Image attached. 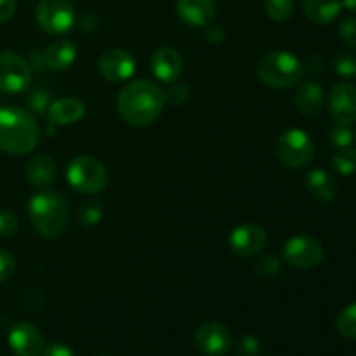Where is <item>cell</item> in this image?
<instances>
[{
    "instance_id": "obj_34",
    "label": "cell",
    "mask_w": 356,
    "mask_h": 356,
    "mask_svg": "<svg viewBox=\"0 0 356 356\" xmlns=\"http://www.w3.org/2000/svg\"><path fill=\"white\" fill-rule=\"evenodd\" d=\"M16 270V257L9 250L0 249V284L9 280Z\"/></svg>"
},
{
    "instance_id": "obj_6",
    "label": "cell",
    "mask_w": 356,
    "mask_h": 356,
    "mask_svg": "<svg viewBox=\"0 0 356 356\" xmlns=\"http://www.w3.org/2000/svg\"><path fill=\"white\" fill-rule=\"evenodd\" d=\"M275 152L280 162L291 169H302L315 159V145L302 129H287L278 136Z\"/></svg>"
},
{
    "instance_id": "obj_40",
    "label": "cell",
    "mask_w": 356,
    "mask_h": 356,
    "mask_svg": "<svg viewBox=\"0 0 356 356\" xmlns=\"http://www.w3.org/2000/svg\"><path fill=\"white\" fill-rule=\"evenodd\" d=\"M80 26L86 31L94 30V28H96V17H94L92 14H83V16L80 17Z\"/></svg>"
},
{
    "instance_id": "obj_19",
    "label": "cell",
    "mask_w": 356,
    "mask_h": 356,
    "mask_svg": "<svg viewBox=\"0 0 356 356\" xmlns=\"http://www.w3.org/2000/svg\"><path fill=\"white\" fill-rule=\"evenodd\" d=\"M24 174L30 184L37 190H49L52 183L56 181V163L51 156L47 155H37L26 163L24 167Z\"/></svg>"
},
{
    "instance_id": "obj_41",
    "label": "cell",
    "mask_w": 356,
    "mask_h": 356,
    "mask_svg": "<svg viewBox=\"0 0 356 356\" xmlns=\"http://www.w3.org/2000/svg\"><path fill=\"white\" fill-rule=\"evenodd\" d=\"M343 7L344 9L351 10V13H356V0H343Z\"/></svg>"
},
{
    "instance_id": "obj_28",
    "label": "cell",
    "mask_w": 356,
    "mask_h": 356,
    "mask_svg": "<svg viewBox=\"0 0 356 356\" xmlns=\"http://www.w3.org/2000/svg\"><path fill=\"white\" fill-rule=\"evenodd\" d=\"M282 270V261L277 256H263L259 261H256L254 264V271L256 275L263 278H271L277 277Z\"/></svg>"
},
{
    "instance_id": "obj_15",
    "label": "cell",
    "mask_w": 356,
    "mask_h": 356,
    "mask_svg": "<svg viewBox=\"0 0 356 356\" xmlns=\"http://www.w3.org/2000/svg\"><path fill=\"white\" fill-rule=\"evenodd\" d=\"M149 66H152L155 79L163 83H172L177 82L181 72H183V58L176 49L160 47L152 54Z\"/></svg>"
},
{
    "instance_id": "obj_10",
    "label": "cell",
    "mask_w": 356,
    "mask_h": 356,
    "mask_svg": "<svg viewBox=\"0 0 356 356\" xmlns=\"http://www.w3.org/2000/svg\"><path fill=\"white\" fill-rule=\"evenodd\" d=\"M97 70H99L101 76L111 83L125 82L131 79L136 72V59L125 49H110L101 54L99 61H97Z\"/></svg>"
},
{
    "instance_id": "obj_3",
    "label": "cell",
    "mask_w": 356,
    "mask_h": 356,
    "mask_svg": "<svg viewBox=\"0 0 356 356\" xmlns=\"http://www.w3.org/2000/svg\"><path fill=\"white\" fill-rule=\"evenodd\" d=\"M28 218L38 235L54 238L68 225V204L56 191L40 190L28 204Z\"/></svg>"
},
{
    "instance_id": "obj_36",
    "label": "cell",
    "mask_w": 356,
    "mask_h": 356,
    "mask_svg": "<svg viewBox=\"0 0 356 356\" xmlns=\"http://www.w3.org/2000/svg\"><path fill=\"white\" fill-rule=\"evenodd\" d=\"M28 65H30L31 72H45L47 68V63H45V52L40 51V49H33L28 56Z\"/></svg>"
},
{
    "instance_id": "obj_14",
    "label": "cell",
    "mask_w": 356,
    "mask_h": 356,
    "mask_svg": "<svg viewBox=\"0 0 356 356\" xmlns=\"http://www.w3.org/2000/svg\"><path fill=\"white\" fill-rule=\"evenodd\" d=\"M9 348L16 356H42L44 351V339L42 334L33 323L19 322L10 329Z\"/></svg>"
},
{
    "instance_id": "obj_18",
    "label": "cell",
    "mask_w": 356,
    "mask_h": 356,
    "mask_svg": "<svg viewBox=\"0 0 356 356\" xmlns=\"http://www.w3.org/2000/svg\"><path fill=\"white\" fill-rule=\"evenodd\" d=\"M306 190L312 195L315 200L323 202H332L334 198L339 195V183H337L336 177L330 172H327L325 169H313L306 174Z\"/></svg>"
},
{
    "instance_id": "obj_30",
    "label": "cell",
    "mask_w": 356,
    "mask_h": 356,
    "mask_svg": "<svg viewBox=\"0 0 356 356\" xmlns=\"http://www.w3.org/2000/svg\"><path fill=\"white\" fill-rule=\"evenodd\" d=\"M79 218L86 226H96L103 219V209L99 204H86L80 209Z\"/></svg>"
},
{
    "instance_id": "obj_5",
    "label": "cell",
    "mask_w": 356,
    "mask_h": 356,
    "mask_svg": "<svg viewBox=\"0 0 356 356\" xmlns=\"http://www.w3.org/2000/svg\"><path fill=\"white\" fill-rule=\"evenodd\" d=\"M66 181L79 193L97 195L106 188L108 170L94 156H75L66 169Z\"/></svg>"
},
{
    "instance_id": "obj_35",
    "label": "cell",
    "mask_w": 356,
    "mask_h": 356,
    "mask_svg": "<svg viewBox=\"0 0 356 356\" xmlns=\"http://www.w3.org/2000/svg\"><path fill=\"white\" fill-rule=\"evenodd\" d=\"M163 94H165V101H169V103L172 104H183L184 101H188V97H190V90H188L186 86L174 82Z\"/></svg>"
},
{
    "instance_id": "obj_31",
    "label": "cell",
    "mask_w": 356,
    "mask_h": 356,
    "mask_svg": "<svg viewBox=\"0 0 356 356\" xmlns=\"http://www.w3.org/2000/svg\"><path fill=\"white\" fill-rule=\"evenodd\" d=\"M17 218L14 212L10 211H0V238H7L13 236L17 232Z\"/></svg>"
},
{
    "instance_id": "obj_21",
    "label": "cell",
    "mask_w": 356,
    "mask_h": 356,
    "mask_svg": "<svg viewBox=\"0 0 356 356\" xmlns=\"http://www.w3.org/2000/svg\"><path fill=\"white\" fill-rule=\"evenodd\" d=\"M45 63L47 68L52 72H65L75 63L76 59V47L72 40H56L45 49Z\"/></svg>"
},
{
    "instance_id": "obj_4",
    "label": "cell",
    "mask_w": 356,
    "mask_h": 356,
    "mask_svg": "<svg viewBox=\"0 0 356 356\" xmlns=\"http://www.w3.org/2000/svg\"><path fill=\"white\" fill-rule=\"evenodd\" d=\"M305 65L287 51H273L264 56L256 66V75L264 86L273 89H289L301 80Z\"/></svg>"
},
{
    "instance_id": "obj_39",
    "label": "cell",
    "mask_w": 356,
    "mask_h": 356,
    "mask_svg": "<svg viewBox=\"0 0 356 356\" xmlns=\"http://www.w3.org/2000/svg\"><path fill=\"white\" fill-rule=\"evenodd\" d=\"M225 37V30L221 26H207V30H205V38L211 44H222Z\"/></svg>"
},
{
    "instance_id": "obj_42",
    "label": "cell",
    "mask_w": 356,
    "mask_h": 356,
    "mask_svg": "<svg viewBox=\"0 0 356 356\" xmlns=\"http://www.w3.org/2000/svg\"><path fill=\"white\" fill-rule=\"evenodd\" d=\"M355 141H356V131H355Z\"/></svg>"
},
{
    "instance_id": "obj_27",
    "label": "cell",
    "mask_w": 356,
    "mask_h": 356,
    "mask_svg": "<svg viewBox=\"0 0 356 356\" xmlns=\"http://www.w3.org/2000/svg\"><path fill=\"white\" fill-rule=\"evenodd\" d=\"M334 72L343 79H355L356 76V56L351 52H341L332 61Z\"/></svg>"
},
{
    "instance_id": "obj_16",
    "label": "cell",
    "mask_w": 356,
    "mask_h": 356,
    "mask_svg": "<svg viewBox=\"0 0 356 356\" xmlns=\"http://www.w3.org/2000/svg\"><path fill=\"white\" fill-rule=\"evenodd\" d=\"M176 13L188 26L204 28L216 17L214 0H177Z\"/></svg>"
},
{
    "instance_id": "obj_26",
    "label": "cell",
    "mask_w": 356,
    "mask_h": 356,
    "mask_svg": "<svg viewBox=\"0 0 356 356\" xmlns=\"http://www.w3.org/2000/svg\"><path fill=\"white\" fill-rule=\"evenodd\" d=\"M26 103H28V108H30L33 113L45 115L47 113L49 106L52 104L51 92L45 89H42V87H37V89H33L30 94H28Z\"/></svg>"
},
{
    "instance_id": "obj_22",
    "label": "cell",
    "mask_w": 356,
    "mask_h": 356,
    "mask_svg": "<svg viewBox=\"0 0 356 356\" xmlns=\"http://www.w3.org/2000/svg\"><path fill=\"white\" fill-rule=\"evenodd\" d=\"M306 16L316 24H329L341 14V0H302Z\"/></svg>"
},
{
    "instance_id": "obj_23",
    "label": "cell",
    "mask_w": 356,
    "mask_h": 356,
    "mask_svg": "<svg viewBox=\"0 0 356 356\" xmlns=\"http://www.w3.org/2000/svg\"><path fill=\"white\" fill-rule=\"evenodd\" d=\"M332 167L341 176H351L356 172V149L351 146L339 148L332 159Z\"/></svg>"
},
{
    "instance_id": "obj_24",
    "label": "cell",
    "mask_w": 356,
    "mask_h": 356,
    "mask_svg": "<svg viewBox=\"0 0 356 356\" xmlns=\"http://www.w3.org/2000/svg\"><path fill=\"white\" fill-rule=\"evenodd\" d=\"M336 327L337 330H339L341 336H344L346 339L356 341V302L346 306V308L339 313Z\"/></svg>"
},
{
    "instance_id": "obj_2",
    "label": "cell",
    "mask_w": 356,
    "mask_h": 356,
    "mask_svg": "<svg viewBox=\"0 0 356 356\" xmlns=\"http://www.w3.org/2000/svg\"><path fill=\"white\" fill-rule=\"evenodd\" d=\"M40 141V129L33 115L16 106L0 108V149L21 156L33 152Z\"/></svg>"
},
{
    "instance_id": "obj_12",
    "label": "cell",
    "mask_w": 356,
    "mask_h": 356,
    "mask_svg": "<svg viewBox=\"0 0 356 356\" xmlns=\"http://www.w3.org/2000/svg\"><path fill=\"white\" fill-rule=\"evenodd\" d=\"M195 344L205 356H222L232 348V332L219 322H207L195 332Z\"/></svg>"
},
{
    "instance_id": "obj_20",
    "label": "cell",
    "mask_w": 356,
    "mask_h": 356,
    "mask_svg": "<svg viewBox=\"0 0 356 356\" xmlns=\"http://www.w3.org/2000/svg\"><path fill=\"white\" fill-rule=\"evenodd\" d=\"M323 99H325V92L322 87L313 80H306L298 87L294 96L296 108L305 117H315L322 111Z\"/></svg>"
},
{
    "instance_id": "obj_29",
    "label": "cell",
    "mask_w": 356,
    "mask_h": 356,
    "mask_svg": "<svg viewBox=\"0 0 356 356\" xmlns=\"http://www.w3.org/2000/svg\"><path fill=\"white\" fill-rule=\"evenodd\" d=\"M329 139L334 146L337 148H346L351 146V143L355 141V131L346 124H337L336 127H332V131L329 132Z\"/></svg>"
},
{
    "instance_id": "obj_9",
    "label": "cell",
    "mask_w": 356,
    "mask_h": 356,
    "mask_svg": "<svg viewBox=\"0 0 356 356\" xmlns=\"http://www.w3.org/2000/svg\"><path fill=\"white\" fill-rule=\"evenodd\" d=\"M31 82V68L24 58L13 51L0 52V92L19 94Z\"/></svg>"
},
{
    "instance_id": "obj_33",
    "label": "cell",
    "mask_w": 356,
    "mask_h": 356,
    "mask_svg": "<svg viewBox=\"0 0 356 356\" xmlns=\"http://www.w3.org/2000/svg\"><path fill=\"white\" fill-rule=\"evenodd\" d=\"M236 356H257L261 351L259 341L254 336H243L235 346Z\"/></svg>"
},
{
    "instance_id": "obj_25",
    "label": "cell",
    "mask_w": 356,
    "mask_h": 356,
    "mask_svg": "<svg viewBox=\"0 0 356 356\" xmlns=\"http://www.w3.org/2000/svg\"><path fill=\"white\" fill-rule=\"evenodd\" d=\"M264 9L266 14L273 21H287L294 10V0H264Z\"/></svg>"
},
{
    "instance_id": "obj_37",
    "label": "cell",
    "mask_w": 356,
    "mask_h": 356,
    "mask_svg": "<svg viewBox=\"0 0 356 356\" xmlns=\"http://www.w3.org/2000/svg\"><path fill=\"white\" fill-rule=\"evenodd\" d=\"M42 356H75L73 350L63 343H51L44 346Z\"/></svg>"
},
{
    "instance_id": "obj_1",
    "label": "cell",
    "mask_w": 356,
    "mask_h": 356,
    "mask_svg": "<svg viewBox=\"0 0 356 356\" xmlns=\"http://www.w3.org/2000/svg\"><path fill=\"white\" fill-rule=\"evenodd\" d=\"M165 104V94L149 80L129 82L118 92L117 110L129 125L145 127L160 117Z\"/></svg>"
},
{
    "instance_id": "obj_38",
    "label": "cell",
    "mask_w": 356,
    "mask_h": 356,
    "mask_svg": "<svg viewBox=\"0 0 356 356\" xmlns=\"http://www.w3.org/2000/svg\"><path fill=\"white\" fill-rule=\"evenodd\" d=\"M17 0H0V23H6L16 13Z\"/></svg>"
},
{
    "instance_id": "obj_17",
    "label": "cell",
    "mask_w": 356,
    "mask_h": 356,
    "mask_svg": "<svg viewBox=\"0 0 356 356\" xmlns=\"http://www.w3.org/2000/svg\"><path fill=\"white\" fill-rule=\"evenodd\" d=\"M49 117V134L54 132L56 127L70 125L80 122L86 117V104L75 97H61L58 101H52L47 110Z\"/></svg>"
},
{
    "instance_id": "obj_13",
    "label": "cell",
    "mask_w": 356,
    "mask_h": 356,
    "mask_svg": "<svg viewBox=\"0 0 356 356\" xmlns=\"http://www.w3.org/2000/svg\"><path fill=\"white\" fill-rule=\"evenodd\" d=\"M329 111L337 124L351 125L356 122V86L336 83L329 92Z\"/></svg>"
},
{
    "instance_id": "obj_11",
    "label": "cell",
    "mask_w": 356,
    "mask_h": 356,
    "mask_svg": "<svg viewBox=\"0 0 356 356\" xmlns=\"http://www.w3.org/2000/svg\"><path fill=\"white\" fill-rule=\"evenodd\" d=\"M268 235L261 226L245 222L232 229L228 236V245L236 256L254 257L266 247Z\"/></svg>"
},
{
    "instance_id": "obj_32",
    "label": "cell",
    "mask_w": 356,
    "mask_h": 356,
    "mask_svg": "<svg viewBox=\"0 0 356 356\" xmlns=\"http://www.w3.org/2000/svg\"><path fill=\"white\" fill-rule=\"evenodd\" d=\"M339 37L348 47L356 49V17H346L339 24Z\"/></svg>"
},
{
    "instance_id": "obj_7",
    "label": "cell",
    "mask_w": 356,
    "mask_h": 356,
    "mask_svg": "<svg viewBox=\"0 0 356 356\" xmlns=\"http://www.w3.org/2000/svg\"><path fill=\"white\" fill-rule=\"evenodd\" d=\"M323 257V245L313 236L296 235L284 243V261L298 270H313L322 264Z\"/></svg>"
},
{
    "instance_id": "obj_8",
    "label": "cell",
    "mask_w": 356,
    "mask_h": 356,
    "mask_svg": "<svg viewBox=\"0 0 356 356\" xmlns=\"http://www.w3.org/2000/svg\"><path fill=\"white\" fill-rule=\"evenodd\" d=\"M37 23L51 35H61L75 24V9L70 0H40L37 6Z\"/></svg>"
}]
</instances>
